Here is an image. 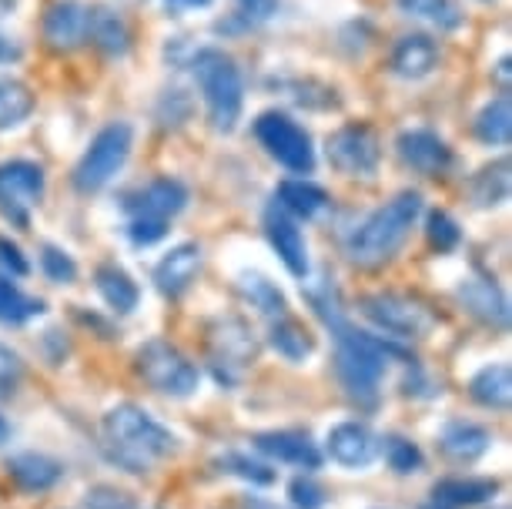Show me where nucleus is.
I'll list each match as a JSON object with an SVG mask.
<instances>
[{"label": "nucleus", "instance_id": "1", "mask_svg": "<svg viewBox=\"0 0 512 509\" xmlns=\"http://www.w3.org/2000/svg\"><path fill=\"white\" fill-rule=\"evenodd\" d=\"M104 439H108L111 459L121 463L128 473H148L154 463L168 459L178 449V439L148 416L141 406H114L104 416Z\"/></svg>", "mask_w": 512, "mask_h": 509}, {"label": "nucleus", "instance_id": "2", "mask_svg": "<svg viewBox=\"0 0 512 509\" xmlns=\"http://www.w3.org/2000/svg\"><path fill=\"white\" fill-rule=\"evenodd\" d=\"M422 215V195L419 191H399L392 201L375 208L365 222L355 228L345 242V255L359 268H379L399 252Z\"/></svg>", "mask_w": 512, "mask_h": 509}, {"label": "nucleus", "instance_id": "3", "mask_svg": "<svg viewBox=\"0 0 512 509\" xmlns=\"http://www.w3.org/2000/svg\"><path fill=\"white\" fill-rule=\"evenodd\" d=\"M335 335V372L342 379V389L349 392L359 406H375L379 402V386L389 369V359L405 355L399 345L375 339L369 332L352 329L349 322L332 329Z\"/></svg>", "mask_w": 512, "mask_h": 509}, {"label": "nucleus", "instance_id": "4", "mask_svg": "<svg viewBox=\"0 0 512 509\" xmlns=\"http://www.w3.org/2000/svg\"><path fill=\"white\" fill-rule=\"evenodd\" d=\"M191 71H195L198 88L205 94L211 128L221 134L235 131L241 104H245V81H241L235 57L218 51V47H201L191 57Z\"/></svg>", "mask_w": 512, "mask_h": 509}, {"label": "nucleus", "instance_id": "5", "mask_svg": "<svg viewBox=\"0 0 512 509\" xmlns=\"http://www.w3.org/2000/svg\"><path fill=\"white\" fill-rule=\"evenodd\" d=\"M131 141H134L131 124L114 121L108 128H101L98 138L91 141V148L84 151V158L77 161L74 188L81 191V195H94V191L108 188L131 155Z\"/></svg>", "mask_w": 512, "mask_h": 509}, {"label": "nucleus", "instance_id": "6", "mask_svg": "<svg viewBox=\"0 0 512 509\" xmlns=\"http://www.w3.org/2000/svg\"><path fill=\"white\" fill-rule=\"evenodd\" d=\"M255 138L272 155L278 165L295 171V175H308L315 168V148L308 131L298 121H292L282 111H265L255 121Z\"/></svg>", "mask_w": 512, "mask_h": 509}, {"label": "nucleus", "instance_id": "7", "mask_svg": "<svg viewBox=\"0 0 512 509\" xmlns=\"http://www.w3.org/2000/svg\"><path fill=\"white\" fill-rule=\"evenodd\" d=\"M359 309L375 329L399 335V339H422V335H429L432 325H436V315L425 309L419 299H412V295H399V292L365 295V299L359 302Z\"/></svg>", "mask_w": 512, "mask_h": 509}, {"label": "nucleus", "instance_id": "8", "mask_svg": "<svg viewBox=\"0 0 512 509\" xmlns=\"http://www.w3.org/2000/svg\"><path fill=\"white\" fill-rule=\"evenodd\" d=\"M138 372L151 389L164 392V396L185 399L198 389L195 362H188V355H181L175 345L161 342V339H151L148 345H141Z\"/></svg>", "mask_w": 512, "mask_h": 509}, {"label": "nucleus", "instance_id": "9", "mask_svg": "<svg viewBox=\"0 0 512 509\" xmlns=\"http://www.w3.org/2000/svg\"><path fill=\"white\" fill-rule=\"evenodd\" d=\"M325 155L335 171L349 178H372L382 161V141L369 124H345L335 134H328Z\"/></svg>", "mask_w": 512, "mask_h": 509}, {"label": "nucleus", "instance_id": "10", "mask_svg": "<svg viewBox=\"0 0 512 509\" xmlns=\"http://www.w3.org/2000/svg\"><path fill=\"white\" fill-rule=\"evenodd\" d=\"M44 198V168L34 161H4L0 165V215L27 228L31 211Z\"/></svg>", "mask_w": 512, "mask_h": 509}, {"label": "nucleus", "instance_id": "11", "mask_svg": "<svg viewBox=\"0 0 512 509\" xmlns=\"http://www.w3.org/2000/svg\"><path fill=\"white\" fill-rule=\"evenodd\" d=\"M211 366H215V376L218 382H238L245 376V369L255 362L258 355V345L251 339V329L235 315H228V319H218L211 325Z\"/></svg>", "mask_w": 512, "mask_h": 509}, {"label": "nucleus", "instance_id": "12", "mask_svg": "<svg viewBox=\"0 0 512 509\" xmlns=\"http://www.w3.org/2000/svg\"><path fill=\"white\" fill-rule=\"evenodd\" d=\"M185 205H188V188L178 178H154L124 201L131 218H144V222H161V225H168L171 218L181 215Z\"/></svg>", "mask_w": 512, "mask_h": 509}, {"label": "nucleus", "instance_id": "13", "mask_svg": "<svg viewBox=\"0 0 512 509\" xmlns=\"http://www.w3.org/2000/svg\"><path fill=\"white\" fill-rule=\"evenodd\" d=\"M395 151H399L402 165L419 171L425 178H439L446 175L452 168V148L446 141L439 138L436 131H425V128H412V131H402L399 141H395Z\"/></svg>", "mask_w": 512, "mask_h": 509}, {"label": "nucleus", "instance_id": "14", "mask_svg": "<svg viewBox=\"0 0 512 509\" xmlns=\"http://www.w3.org/2000/svg\"><path fill=\"white\" fill-rule=\"evenodd\" d=\"M91 4L81 0H57L44 14V41L54 51H77L88 44Z\"/></svg>", "mask_w": 512, "mask_h": 509}, {"label": "nucleus", "instance_id": "15", "mask_svg": "<svg viewBox=\"0 0 512 509\" xmlns=\"http://www.w3.org/2000/svg\"><path fill=\"white\" fill-rule=\"evenodd\" d=\"M265 235L272 248L278 252V258L285 262V268L292 272L295 278H305L308 275V245H305V235L298 222L288 211L272 201V208L265 211Z\"/></svg>", "mask_w": 512, "mask_h": 509}, {"label": "nucleus", "instance_id": "16", "mask_svg": "<svg viewBox=\"0 0 512 509\" xmlns=\"http://www.w3.org/2000/svg\"><path fill=\"white\" fill-rule=\"evenodd\" d=\"M382 453V439L365 422H342L328 432V456L345 469L372 466Z\"/></svg>", "mask_w": 512, "mask_h": 509}, {"label": "nucleus", "instance_id": "17", "mask_svg": "<svg viewBox=\"0 0 512 509\" xmlns=\"http://www.w3.org/2000/svg\"><path fill=\"white\" fill-rule=\"evenodd\" d=\"M456 299L466 305L469 315H476L489 329H496V332L509 329V302L492 278H466V282L456 288Z\"/></svg>", "mask_w": 512, "mask_h": 509}, {"label": "nucleus", "instance_id": "18", "mask_svg": "<svg viewBox=\"0 0 512 509\" xmlns=\"http://www.w3.org/2000/svg\"><path fill=\"white\" fill-rule=\"evenodd\" d=\"M198 275H201V248L185 242V245L171 248L158 262V268H154V285H158V292L168 295V299H181V295L198 282Z\"/></svg>", "mask_w": 512, "mask_h": 509}, {"label": "nucleus", "instance_id": "19", "mask_svg": "<svg viewBox=\"0 0 512 509\" xmlns=\"http://www.w3.org/2000/svg\"><path fill=\"white\" fill-rule=\"evenodd\" d=\"M255 449L265 456L278 459V463H288V466H298V469H318L322 466V453L305 432H292V429H282V432H258L255 439Z\"/></svg>", "mask_w": 512, "mask_h": 509}, {"label": "nucleus", "instance_id": "20", "mask_svg": "<svg viewBox=\"0 0 512 509\" xmlns=\"http://www.w3.org/2000/svg\"><path fill=\"white\" fill-rule=\"evenodd\" d=\"M439 64V44L425 34H409L395 44L392 51V74H399L405 81L429 78Z\"/></svg>", "mask_w": 512, "mask_h": 509}, {"label": "nucleus", "instance_id": "21", "mask_svg": "<svg viewBox=\"0 0 512 509\" xmlns=\"http://www.w3.org/2000/svg\"><path fill=\"white\" fill-rule=\"evenodd\" d=\"M442 443V453L449 459H456V463H476V459L486 453L492 436L476 422H466V419H452L446 429H442L439 436Z\"/></svg>", "mask_w": 512, "mask_h": 509}, {"label": "nucleus", "instance_id": "22", "mask_svg": "<svg viewBox=\"0 0 512 509\" xmlns=\"http://www.w3.org/2000/svg\"><path fill=\"white\" fill-rule=\"evenodd\" d=\"M7 473L21 489L27 493H44V489H51L54 483H61L64 476V466L57 463L51 456H41V453H21L14 456L11 463H7Z\"/></svg>", "mask_w": 512, "mask_h": 509}, {"label": "nucleus", "instance_id": "23", "mask_svg": "<svg viewBox=\"0 0 512 509\" xmlns=\"http://www.w3.org/2000/svg\"><path fill=\"white\" fill-rule=\"evenodd\" d=\"M88 44H94L108 57H121L128 51V27H124L121 14H114L111 7H104V4H91Z\"/></svg>", "mask_w": 512, "mask_h": 509}, {"label": "nucleus", "instance_id": "24", "mask_svg": "<svg viewBox=\"0 0 512 509\" xmlns=\"http://www.w3.org/2000/svg\"><path fill=\"white\" fill-rule=\"evenodd\" d=\"M469 396L486 409L506 412L509 399H512V372L506 362H496V366H486L482 372H476L469 382Z\"/></svg>", "mask_w": 512, "mask_h": 509}, {"label": "nucleus", "instance_id": "25", "mask_svg": "<svg viewBox=\"0 0 512 509\" xmlns=\"http://www.w3.org/2000/svg\"><path fill=\"white\" fill-rule=\"evenodd\" d=\"M268 342L278 355H285L288 362H305L308 355L315 352V339L312 332L305 329L295 315H278L272 319V329H268Z\"/></svg>", "mask_w": 512, "mask_h": 509}, {"label": "nucleus", "instance_id": "26", "mask_svg": "<svg viewBox=\"0 0 512 509\" xmlns=\"http://www.w3.org/2000/svg\"><path fill=\"white\" fill-rule=\"evenodd\" d=\"M395 4L405 17L436 27V31H459L466 24V14L456 0H395Z\"/></svg>", "mask_w": 512, "mask_h": 509}, {"label": "nucleus", "instance_id": "27", "mask_svg": "<svg viewBox=\"0 0 512 509\" xmlns=\"http://www.w3.org/2000/svg\"><path fill=\"white\" fill-rule=\"evenodd\" d=\"M94 282H98L101 299L108 302L114 312L128 315V312L138 309V299H141L138 282H134V278L124 272V268H118V265H101L98 275H94Z\"/></svg>", "mask_w": 512, "mask_h": 509}, {"label": "nucleus", "instance_id": "28", "mask_svg": "<svg viewBox=\"0 0 512 509\" xmlns=\"http://www.w3.org/2000/svg\"><path fill=\"white\" fill-rule=\"evenodd\" d=\"M509 158H499L486 165L482 171L472 175V185H469V195L476 201L479 208H496V205H506L509 201Z\"/></svg>", "mask_w": 512, "mask_h": 509}, {"label": "nucleus", "instance_id": "29", "mask_svg": "<svg viewBox=\"0 0 512 509\" xmlns=\"http://www.w3.org/2000/svg\"><path fill=\"white\" fill-rule=\"evenodd\" d=\"M476 138L489 148H506L509 138H512V104H509V94H499L496 101H489L486 108L479 111L476 124H472Z\"/></svg>", "mask_w": 512, "mask_h": 509}, {"label": "nucleus", "instance_id": "30", "mask_svg": "<svg viewBox=\"0 0 512 509\" xmlns=\"http://www.w3.org/2000/svg\"><path fill=\"white\" fill-rule=\"evenodd\" d=\"M278 205H282L292 218H315L328 208V195L312 181H282L278 185Z\"/></svg>", "mask_w": 512, "mask_h": 509}, {"label": "nucleus", "instance_id": "31", "mask_svg": "<svg viewBox=\"0 0 512 509\" xmlns=\"http://www.w3.org/2000/svg\"><path fill=\"white\" fill-rule=\"evenodd\" d=\"M34 111V94L24 81L0 74V131H11L24 124Z\"/></svg>", "mask_w": 512, "mask_h": 509}, {"label": "nucleus", "instance_id": "32", "mask_svg": "<svg viewBox=\"0 0 512 509\" xmlns=\"http://www.w3.org/2000/svg\"><path fill=\"white\" fill-rule=\"evenodd\" d=\"M238 288L245 295L248 305H255L258 312L268 315V319H278V315H288V302L282 295V288L275 282H268L262 272H245L238 278Z\"/></svg>", "mask_w": 512, "mask_h": 509}, {"label": "nucleus", "instance_id": "33", "mask_svg": "<svg viewBox=\"0 0 512 509\" xmlns=\"http://www.w3.org/2000/svg\"><path fill=\"white\" fill-rule=\"evenodd\" d=\"M496 479H442L436 483V503L442 506H479L496 493Z\"/></svg>", "mask_w": 512, "mask_h": 509}, {"label": "nucleus", "instance_id": "34", "mask_svg": "<svg viewBox=\"0 0 512 509\" xmlns=\"http://www.w3.org/2000/svg\"><path fill=\"white\" fill-rule=\"evenodd\" d=\"M44 305L31 299V295H24L21 288H17L11 278L0 275V322H27L34 319V315H41Z\"/></svg>", "mask_w": 512, "mask_h": 509}, {"label": "nucleus", "instance_id": "35", "mask_svg": "<svg viewBox=\"0 0 512 509\" xmlns=\"http://www.w3.org/2000/svg\"><path fill=\"white\" fill-rule=\"evenodd\" d=\"M278 14V0H235V14L228 24H218V31H251L262 27Z\"/></svg>", "mask_w": 512, "mask_h": 509}, {"label": "nucleus", "instance_id": "36", "mask_svg": "<svg viewBox=\"0 0 512 509\" xmlns=\"http://www.w3.org/2000/svg\"><path fill=\"white\" fill-rule=\"evenodd\" d=\"M382 453H385V459H389V466L395 469V473H402V476L419 473V469H422V453H419V446H412L409 439H402V436L385 439Z\"/></svg>", "mask_w": 512, "mask_h": 509}, {"label": "nucleus", "instance_id": "37", "mask_svg": "<svg viewBox=\"0 0 512 509\" xmlns=\"http://www.w3.org/2000/svg\"><path fill=\"white\" fill-rule=\"evenodd\" d=\"M41 272L57 285H71L77 278V265H74V258L64 252V248L44 245L41 248Z\"/></svg>", "mask_w": 512, "mask_h": 509}, {"label": "nucleus", "instance_id": "38", "mask_svg": "<svg viewBox=\"0 0 512 509\" xmlns=\"http://www.w3.org/2000/svg\"><path fill=\"white\" fill-rule=\"evenodd\" d=\"M221 469H225V473H235V476H241V479H248V483H258V486L275 483V473H272V469H268L265 463H258V459L241 456V453L221 456Z\"/></svg>", "mask_w": 512, "mask_h": 509}, {"label": "nucleus", "instance_id": "39", "mask_svg": "<svg viewBox=\"0 0 512 509\" xmlns=\"http://www.w3.org/2000/svg\"><path fill=\"white\" fill-rule=\"evenodd\" d=\"M84 509H141V503L131 493L118 486H91L84 493Z\"/></svg>", "mask_w": 512, "mask_h": 509}, {"label": "nucleus", "instance_id": "40", "mask_svg": "<svg viewBox=\"0 0 512 509\" xmlns=\"http://www.w3.org/2000/svg\"><path fill=\"white\" fill-rule=\"evenodd\" d=\"M425 235H429V245L436 248V252H452V248L459 245V225L452 222L446 211H432L429 215V228H425Z\"/></svg>", "mask_w": 512, "mask_h": 509}, {"label": "nucleus", "instance_id": "41", "mask_svg": "<svg viewBox=\"0 0 512 509\" xmlns=\"http://www.w3.org/2000/svg\"><path fill=\"white\" fill-rule=\"evenodd\" d=\"M21 382H24L21 355L11 352L7 345H0V399H11Z\"/></svg>", "mask_w": 512, "mask_h": 509}, {"label": "nucleus", "instance_id": "42", "mask_svg": "<svg viewBox=\"0 0 512 509\" xmlns=\"http://www.w3.org/2000/svg\"><path fill=\"white\" fill-rule=\"evenodd\" d=\"M292 503L298 509H322L325 506V493H322V486L312 483V479H295L292 483Z\"/></svg>", "mask_w": 512, "mask_h": 509}, {"label": "nucleus", "instance_id": "43", "mask_svg": "<svg viewBox=\"0 0 512 509\" xmlns=\"http://www.w3.org/2000/svg\"><path fill=\"white\" fill-rule=\"evenodd\" d=\"M168 235V225L161 222H144V218H131L128 222V238L134 245H154Z\"/></svg>", "mask_w": 512, "mask_h": 509}, {"label": "nucleus", "instance_id": "44", "mask_svg": "<svg viewBox=\"0 0 512 509\" xmlns=\"http://www.w3.org/2000/svg\"><path fill=\"white\" fill-rule=\"evenodd\" d=\"M0 265L11 268L14 275H27V272H31L27 258L21 255V248H17L14 242H7V238H0Z\"/></svg>", "mask_w": 512, "mask_h": 509}, {"label": "nucleus", "instance_id": "45", "mask_svg": "<svg viewBox=\"0 0 512 509\" xmlns=\"http://www.w3.org/2000/svg\"><path fill=\"white\" fill-rule=\"evenodd\" d=\"M21 44L14 41V37H7V34H0V64H14V61H21Z\"/></svg>", "mask_w": 512, "mask_h": 509}, {"label": "nucleus", "instance_id": "46", "mask_svg": "<svg viewBox=\"0 0 512 509\" xmlns=\"http://www.w3.org/2000/svg\"><path fill=\"white\" fill-rule=\"evenodd\" d=\"M496 74L502 81V94H509V57H502V61L496 64Z\"/></svg>", "mask_w": 512, "mask_h": 509}, {"label": "nucleus", "instance_id": "47", "mask_svg": "<svg viewBox=\"0 0 512 509\" xmlns=\"http://www.w3.org/2000/svg\"><path fill=\"white\" fill-rule=\"evenodd\" d=\"M245 509H278L275 503H268V499H248Z\"/></svg>", "mask_w": 512, "mask_h": 509}, {"label": "nucleus", "instance_id": "48", "mask_svg": "<svg viewBox=\"0 0 512 509\" xmlns=\"http://www.w3.org/2000/svg\"><path fill=\"white\" fill-rule=\"evenodd\" d=\"M171 4H178V7H208L211 0H171Z\"/></svg>", "mask_w": 512, "mask_h": 509}, {"label": "nucleus", "instance_id": "49", "mask_svg": "<svg viewBox=\"0 0 512 509\" xmlns=\"http://www.w3.org/2000/svg\"><path fill=\"white\" fill-rule=\"evenodd\" d=\"M7 439H11V426H7V419L0 416V446H4Z\"/></svg>", "mask_w": 512, "mask_h": 509}, {"label": "nucleus", "instance_id": "50", "mask_svg": "<svg viewBox=\"0 0 512 509\" xmlns=\"http://www.w3.org/2000/svg\"><path fill=\"white\" fill-rule=\"evenodd\" d=\"M17 7V0H0V14H11Z\"/></svg>", "mask_w": 512, "mask_h": 509}, {"label": "nucleus", "instance_id": "51", "mask_svg": "<svg viewBox=\"0 0 512 509\" xmlns=\"http://www.w3.org/2000/svg\"><path fill=\"white\" fill-rule=\"evenodd\" d=\"M422 509H449V506H442V503H432V506H422Z\"/></svg>", "mask_w": 512, "mask_h": 509}]
</instances>
